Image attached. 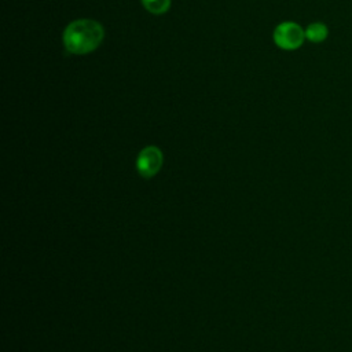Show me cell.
<instances>
[{
	"mask_svg": "<svg viewBox=\"0 0 352 352\" xmlns=\"http://www.w3.org/2000/svg\"><path fill=\"white\" fill-rule=\"evenodd\" d=\"M104 37L103 26L94 19L70 22L63 32V45L70 54L84 55L96 50Z\"/></svg>",
	"mask_w": 352,
	"mask_h": 352,
	"instance_id": "cell-1",
	"label": "cell"
},
{
	"mask_svg": "<svg viewBox=\"0 0 352 352\" xmlns=\"http://www.w3.org/2000/svg\"><path fill=\"white\" fill-rule=\"evenodd\" d=\"M275 44L286 51L297 50L305 38V30L296 22H282L274 30Z\"/></svg>",
	"mask_w": 352,
	"mask_h": 352,
	"instance_id": "cell-2",
	"label": "cell"
},
{
	"mask_svg": "<svg viewBox=\"0 0 352 352\" xmlns=\"http://www.w3.org/2000/svg\"><path fill=\"white\" fill-rule=\"evenodd\" d=\"M162 166V153L155 146L144 147L136 158V169L140 176L148 179L158 173Z\"/></svg>",
	"mask_w": 352,
	"mask_h": 352,
	"instance_id": "cell-3",
	"label": "cell"
},
{
	"mask_svg": "<svg viewBox=\"0 0 352 352\" xmlns=\"http://www.w3.org/2000/svg\"><path fill=\"white\" fill-rule=\"evenodd\" d=\"M329 34V29L326 25L320 23V22H315L308 25V28L305 29V37L312 41V43H322L323 40H326Z\"/></svg>",
	"mask_w": 352,
	"mask_h": 352,
	"instance_id": "cell-4",
	"label": "cell"
},
{
	"mask_svg": "<svg viewBox=\"0 0 352 352\" xmlns=\"http://www.w3.org/2000/svg\"><path fill=\"white\" fill-rule=\"evenodd\" d=\"M143 7L155 15L165 14L170 7V0H142Z\"/></svg>",
	"mask_w": 352,
	"mask_h": 352,
	"instance_id": "cell-5",
	"label": "cell"
}]
</instances>
